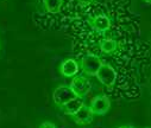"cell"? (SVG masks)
<instances>
[{"label": "cell", "mask_w": 151, "mask_h": 128, "mask_svg": "<svg viewBox=\"0 0 151 128\" xmlns=\"http://www.w3.org/2000/svg\"><path fill=\"white\" fill-rule=\"evenodd\" d=\"M91 82L87 77H83V76H75L71 78V82H70V89L73 90V93L76 95L78 97H83L86 96L89 90H91Z\"/></svg>", "instance_id": "1"}, {"label": "cell", "mask_w": 151, "mask_h": 128, "mask_svg": "<svg viewBox=\"0 0 151 128\" xmlns=\"http://www.w3.org/2000/svg\"><path fill=\"white\" fill-rule=\"evenodd\" d=\"M96 78L99 79V82L106 87H112L113 84L117 81V72L111 65L108 64H101V67L99 68L98 72H96Z\"/></svg>", "instance_id": "2"}, {"label": "cell", "mask_w": 151, "mask_h": 128, "mask_svg": "<svg viewBox=\"0 0 151 128\" xmlns=\"http://www.w3.org/2000/svg\"><path fill=\"white\" fill-rule=\"evenodd\" d=\"M101 64L102 61L95 55H87L81 59V69L88 76H95Z\"/></svg>", "instance_id": "3"}, {"label": "cell", "mask_w": 151, "mask_h": 128, "mask_svg": "<svg viewBox=\"0 0 151 128\" xmlns=\"http://www.w3.org/2000/svg\"><path fill=\"white\" fill-rule=\"evenodd\" d=\"M74 97H76V95L73 93V90L70 89L69 85H58L52 93L54 102L57 106H61V107Z\"/></svg>", "instance_id": "4"}, {"label": "cell", "mask_w": 151, "mask_h": 128, "mask_svg": "<svg viewBox=\"0 0 151 128\" xmlns=\"http://www.w3.org/2000/svg\"><path fill=\"white\" fill-rule=\"evenodd\" d=\"M89 108L94 115H105L111 108V101L107 96L100 95L92 100Z\"/></svg>", "instance_id": "5"}, {"label": "cell", "mask_w": 151, "mask_h": 128, "mask_svg": "<svg viewBox=\"0 0 151 128\" xmlns=\"http://www.w3.org/2000/svg\"><path fill=\"white\" fill-rule=\"evenodd\" d=\"M61 75L64 77H74L79 72V63L74 58H67L61 64Z\"/></svg>", "instance_id": "6"}, {"label": "cell", "mask_w": 151, "mask_h": 128, "mask_svg": "<svg viewBox=\"0 0 151 128\" xmlns=\"http://www.w3.org/2000/svg\"><path fill=\"white\" fill-rule=\"evenodd\" d=\"M73 116H74V120L76 121L78 123H80V124H87V123L92 122L94 114L92 113L89 106H85L83 104Z\"/></svg>", "instance_id": "7"}, {"label": "cell", "mask_w": 151, "mask_h": 128, "mask_svg": "<svg viewBox=\"0 0 151 128\" xmlns=\"http://www.w3.org/2000/svg\"><path fill=\"white\" fill-rule=\"evenodd\" d=\"M92 26L99 32H106L111 27V20L107 16L100 14L92 19Z\"/></svg>", "instance_id": "8"}, {"label": "cell", "mask_w": 151, "mask_h": 128, "mask_svg": "<svg viewBox=\"0 0 151 128\" xmlns=\"http://www.w3.org/2000/svg\"><path fill=\"white\" fill-rule=\"evenodd\" d=\"M83 104H85V102H83L82 97H78V96H76V97L71 99L70 101H68L67 103H64L62 107L64 108L65 114H68V115H74Z\"/></svg>", "instance_id": "9"}, {"label": "cell", "mask_w": 151, "mask_h": 128, "mask_svg": "<svg viewBox=\"0 0 151 128\" xmlns=\"http://www.w3.org/2000/svg\"><path fill=\"white\" fill-rule=\"evenodd\" d=\"M100 49L104 54H113L118 49V43L114 39H104L100 43Z\"/></svg>", "instance_id": "10"}, {"label": "cell", "mask_w": 151, "mask_h": 128, "mask_svg": "<svg viewBox=\"0 0 151 128\" xmlns=\"http://www.w3.org/2000/svg\"><path fill=\"white\" fill-rule=\"evenodd\" d=\"M44 7L50 13H58L61 11L63 0H43Z\"/></svg>", "instance_id": "11"}, {"label": "cell", "mask_w": 151, "mask_h": 128, "mask_svg": "<svg viewBox=\"0 0 151 128\" xmlns=\"http://www.w3.org/2000/svg\"><path fill=\"white\" fill-rule=\"evenodd\" d=\"M40 128H56V126L52 123V122H43L41 126H40Z\"/></svg>", "instance_id": "12"}, {"label": "cell", "mask_w": 151, "mask_h": 128, "mask_svg": "<svg viewBox=\"0 0 151 128\" xmlns=\"http://www.w3.org/2000/svg\"><path fill=\"white\" fill-rule=\"evenodd\" d=\"M94 1V0H79V3L83 6H87V5H91L92 3Z\"/></svg>", "instance_id": "13"}, {"label": "cell", "mask_w": 151, "mask_h": 128, "mask_svg": "<svg viewBox=\"0 0 151 128\" xmlns=\"http://www.w3.org/2000/svg\"><path fill=\"white\" fill-rule=\"evenodd\" d=\"M119 128H134L132 126H123V127H119Z\"/></svg>", "instance_id": "14"}, {"label": "cell", "mask_w": 151, "mask_h": 128, "mask_svg": "<svg viewBox=\"0 0 151 128\" xmlns=\"http://www.w3.org/2000/svg\"><path fill=\"white\" fill-rule=\"evenodd\" d=\"M144 1H145V3H147V4H149V3H150V1H151V0H144Z\"/></svg>", "instance_id": "15"}, {"label": "cell", "mask_w": 151, "mask_h": 128, "mask_svg": "<svg viewBox=\"0 0 151 128\" xmlns=\"http://www.w3.org/2000/svg\"><path fill=\"white\" fill-rule=\"evenodd\" d=\"M147 128H150V127H147Z\"/></svg>", "instance_id": "16"}]
</instances>
